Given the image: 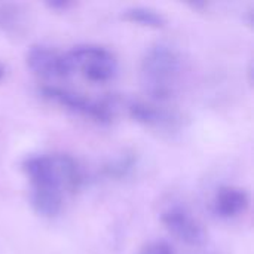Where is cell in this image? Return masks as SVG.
Listing matches in <instances>:
<instances>
[{
    "mask_svg": "<svg viewBox=\"0 0 254 254\" xmlns=\"http://www.w3.org/2000/svg\"><path fill=\"white\" fill-rule=\"evenodd\" d=\"M183 71L180 51L167 42L150 45L140 63V82L150 101L164 103L171 100L179 89Z\"/></svg>",
    "mask_w": 254,
    "mask_h": 254,
    "instance_id": "obj_1",
    "label": "cell"
},
{
    "mask_svg": "<svg viewBox=\"0 0 254 254\" xmlns=\"http://www.w3.org/2000/svg\"><path fill=\"white\" fill-rule=\"evenodd\" d=\"M21 168L31 189L64 195L76 192L85 183V171L79 161L68 153H40L27 156Z\"/></svg>",
    "mask_w": 254,
    "mask_h": 254,
    "instance_id": "obj_2",
    "label": "cell"
},
{
    "mask_svg": "<svg viewBox=\"0 0 254 254\" xmlns=\"http://www.w3.org/2000/svg\"><path fill=\"white\" fill-rule=\"evenodd\" d=\"M39 94L48 103L60 106L67 112L83 116L100 125L110 124L116 116V103L109 98H91L58 85H45L39 89Z\"/></svg>",
    "mask_w": 254,
    "mask_h": 254,
    "instance_id": "obj_3",
    "label": "cell"
},
{
    "mask_svg": "<svg viewBox=\"0 0 254 254\" xmlns=\"http://www.w3.org/2000/svg\"><path fill=\"white\" fill-rule=\"evenodd\" d=\"M71 74L79 73L91 83H107L119 70L118 58L106 46L95 43L76 45L65 52Z\"/></svg>",
    "mask_w": 254,
    "mask_h": 254,
    "instance_id": "obj_4",
    "label": "cell"
},
{
    "mask_svg": "<svg viewBox=\"0 0 254 254\" xmlns=\"http://www.w3.org/2000/svg\"><path fill=\"white\" fill-rule=\"evenodd\" d=\"M164 228L180 243L189 247H202L208 241L204 223L182 204H171L161 213Z\"/></svg>",
    "mask_w": 254,
    "mask_h": 254,
    "instance_id": "obj_5",
    "label": "cell"
},
{
    "mask_svg": "<svg viewBox=\"0 0 254 254\" xmlns=\"http://www.w3.org/2000/svg\"><path fill=\"white\" fill-rule=\"evenodd\" d=\"M25 64L42 79H64L71 76L65 52H60L48 45H31L25 54Z\"/></svg>",
    "mask_w": 254,
    "mask_h": 254,
    "instance_id": "obj_6",
    "label": "cell"
},
{
    "mask_svg": "<svg viewBox=\"0 0 254 254\" xmlns=\"http://www.w3.org/2000/svg\"><path fill=\"white\" fill-rule=\"evenodd\" d=\"M127 112L137 124L156 131H173L179 128L182 119L176 112L150 100H129Z\"/></svg>",
    "mask_w": 254,
    "mask_h": 254,
    "instance_id": "obj_7",
    "label": "cell"
},
{
    "mask_svg": "<svg viewBox=\"0 0 254 254\" xmlns=\"http://www.w3.org/2000/svg\"><path fill=\"white\" fill-rule=\"evenodd\" d=\"M213 211L223 220L243 216L250 207V195L240 186H222L213 196Z\"/></svg>",
    "mask_w": 254,
    "mask_h": 254,
    "instance_id": "obj_8",
    "label": "cell"
},
{
    "mask_svg": "<svg viewBox=\"0 0 254 254\" xmlns=\"http://www.w3.org/2000/svg\"><path fill=\"white\" fill-rule=\"evenodd\" d=\"M27 25V9L21 3L0 1V31L19 34Z\"/></svg>",
    "mask_w": 254,
    "mask_h": 254,
    "instance_id": "obj_9",
    "label": "cell"
},
{
    "mask_svg": "<svg viewBox=\"0 0 254 254\" xmlns=\"http://www.w3.org/2000/svg\"><path fill=\"white\" fill-rule=\"evenodd\" d=\"M121 15L125 21H129L132 24L147 27V28H164L167 24V18L161 10L150 7V6H143V4L128 6L122 10Z\"/></svg>",
    "mask_w": 254,
    "mask_h": 254,
    "instance_id": "obj_10",
    "label": "cell"
},
{
    "mask_svg": "<svg viewBox=\"0 0 254 254\" xmlns=\"http://www.w3.org/2000/svg\"><path fill=\"white\" fill-rule=\"evenodd\" d=\"M137 156L134 152H124L103 165V174L110 180H122L129 177L137 167Z\"/></svg>",
    "mask_w": 254,
    "mask_h": 254,
    "instance_id": "obj_11",
    "label": "cell"
},
{
    "mask_svg": "<svg viewBox=\"0 0 254 254\" xmlns=\"http://www.w3.org/2000/svg\"><path fill=\"white\" fill-rule=\"evenodd\" d=\"M137 254H176L174 247L165 240H152L146 243Z\"/></svg>",
    "mask_w": 254,
    "mask_h": 254,
    "instance_id": "obj_12",
    "label": "cell"
},
{
    "mask_svg": "<svg viewBox=\"0 0 254 254\" xmlns=\"http://www.w3.org/2000/svg\"><path fill=\"white\" fill-rule=\"evenodd\" d=\"M48 7H51V9H60V10H65V9H68L70 6H71V3H68V1H51V3H48L46 4Z\"/></svg>",
    "mask_w": 254,
    "mask_h": 254,
    "instance_id": "obj_13",
    "label": "cell"
},
{
    "mask_svg": "<svg viewBox=\"0 0 254 254\" xmlns=\"http://www.w3.org/2000/svg\"><path fill=\"white\" fill-rule=\"evenodd\" d=\"M6 74H7V67H6V64H3L0 61V82L6 77Z\"/></svg>",
    "mask_w": 254,
    "mask_h": 254,
    "instance_id": "obj_14",
    "label": "cell"
}]
</instances>
